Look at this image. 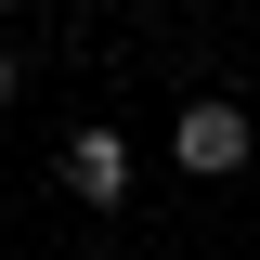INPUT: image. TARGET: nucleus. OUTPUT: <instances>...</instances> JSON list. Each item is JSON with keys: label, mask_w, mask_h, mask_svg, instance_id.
<instances>
[{"label": "nucleus", "mask_w": 260, "mask_h": 260, "mask_svg": "<svg viewBox=\"0 0 260 260\" xmlns=\"http://www.w3.org/2000/svg\"><path fill=\"white\" fill-rule=\"evenodd\" d=\"M65 260H104V247H65Z\"/></svg>", "instance_id": "nucleus-4"}, {"label": "nucleus", "mask_w": 260, "mask_h": 260, "mask_svg": "<svg viewBox=\"0 0 260 260\" xmlns=\"http://www.w3.org/2000/svg\"><path fill=\"white\" fill-rule=\"evenodd\" d=\"M52 182L78 195L91 221H117V208H130V143H117V117H78V130H65V156H52Z\"/></svg>", "instance_id": "nucleus-2"}, {"label": "nucleus", "mask_w": 260, "mask_h": 260, "mask_svg": "<svg viewBox=\"0 0 260 260\" xmlns=\"http://www.w3.org/2000/svg\"><path fill=\"white\" fill-rule=\"evenodd\" d=\"M0 13H26V0H0Z\"/></svg>", "instance_id": "nucleus-5"}, {"label": "nucleus", "mask_w": 260, "mask_h": 260, "mask_svg": "<svg viewBox=\"0 0 260 260\" xmlns=\"http://www.w3.org/2000/svg\"><path fill=\"white\" fill-rule=\"evenodd\" d=\"M13 104H26V52H0V117H13Z\"/></svg>", "instance_id": "nucleus-3"}, {"label": "nucleus", "mask_w": 260, "mask_h": 260, "mask_svg": "<svg viewBox=\"0 0 260 260\" xmlns=\"http://www.w3.org/2000/svg\"><path fill=\"white\" fill-rule=\"evenodd\" d=\"M247 156H260V117L234 91H195L182 117H169V169H182V182H234Z\"/></svg>", "instance_id": "nucleus-1"}]
</instances>
